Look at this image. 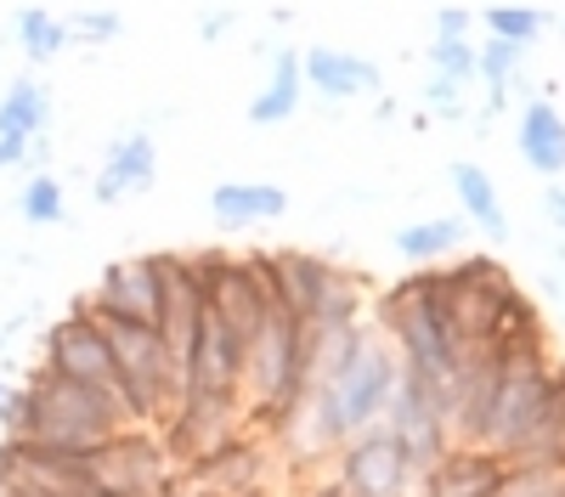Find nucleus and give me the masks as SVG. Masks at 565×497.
Wrapping results in <instances>:
<instances>
[{"label": "nucleus", "instance_id": "1", "mask_svg": "<svg viewBox=\"0 0 565 497\" xmlns=\"http://www.w3.org/2000/svg\"><path fill=\"white\" fill-rule=\"evenodd\" d=\"M0 424H7V441H45V446L97 452L108 435L125 430V413H119L114 396L34 368L23 385H12V407Z\"/></svg>", "mask_w": 565, "mask_h": 497}, {"label": "nucleus", "instance_id": "2", "mask_svg": "<svg viewBox=\"0 0 565 497\" xmlns=\"http://www.w3.org/2000/svg\"><path fill=\"white\" fill-rule=\"evenodd\" d=\"M175 491H186V480L159 430L125 424L90 452V497H175Z\"/></svg>", "mask_w": 565, "mask_h": 497}, {"label": "nucleus", "instance_id": "3", "mask_svg": "<svg viewBox=\"0 0 565 497\" xmlns=\"http://www.w3.org/2000/svg\"><path fill=\"white\" fill-rule=\"evenodd\" d=\"M385 430L407 452L413 475H430L458 446L452 441V379H430V374H407L402 368V385H396V401L385 413Z\"/></svg>", "mask_w": 565, "mask_h": 497}, {"label": "nucleus", "instance_id": "4", "mask_svg": "<svg viewBox=\"0 0 565 497\" xmlns=\"http://www.w3.org/2000/svg\"><path fill=\"white\" fill-rule=\"evenodd\" d=\"M40 368L57 374L68 385H85V390H103L119 401V374H114V350L97 328V316L85 311V300L74 311H63L52 328H45V345H40ZM125 413V407H119Z\"/></svg>", "mask_w": 565, "mask_h": 497}, {"label": "nucleus", "instance_id": "5", "mask_svg": "<svg viewBox=\"0 0 565 497\" xmlns=\"http://www.w3.org/2000/svg\"><path fill=\"white\" fill-rule=\"evenodd\" d=\"M328 475H334L351 497H413L418 491L407 452L396 446V435L385 424H373L356 441H345L334 452V464H328Z\"/></svg>", "mask_w": 565, "mask_h": 497}, {"label": "nucleus", "instance_id": "6", "mask_svg": "<svg viewBox=\"0 0 565 497\" xmlns=\"http://www.w3.org/2000/svg\"><path fill=\"white\" fill-rule=\"evenodd\" d=\"M85 305L97 316H119V323L159 328V316H164V255L108 260L97 271V289L85 294Z\"/></svg>", "mask_w": 565, "mask_h": 497}, {"label": "nucleus", "instance_id": "7", "mask_svg": "<svg viewBox=\"0 0 565 497\" xmlns=\"http://www.w3.org/2000/svg\"><path fill=\"white\" fill-rule=\"evenodd\" d=\"M554 374H559V356L548 361H503V379H498V401H492V424H487V452L509 458L521 435L537 424L543 401L554 390Z\"/></svg>", "mask_w": 565, "mask_h": 497}, {"label": "nucleus", "instance_id": "8", "mask_svg": "<svg viewBox=\"0 0 565 497\" xmlns=\"http://www.w3.org/2000/svg\"><path fill=\"white\" fill-rule=\"evenodd\" d=\"M260 475H266V441L249 430H232L181 464L186 491H204V497H244V491L266 486Z\"/></svg>", "mask_w": 565, "mask_h": 497}, {"label": "nucleus", "instance_id": "9", "mask_svg": "<svg viewBox=\"0 0 565 497\" xmlns=\"http://www.w3.org/2000/svg\"><path fill=\"white\" fill-rule=\"evenodd\" d=\"M300 74H306V90L322 102L385 97V68L362 52H345V45H311V52H300Z\"/></svg>", "mask_w": 565, "mask_h": 497}, {"label": "nucleus", "instance_id": "10", "mask_svg": "<svg viewBox=\"0 0 565 497\" xmlns=\"http://www.w3.org/2000/svg\"><path fill=\"white\" fill-rule=\"evenodd\" d=\"M153 181H159L153 130H119L108 142V153H103V170L90 175V198L97 204H125V198L153 193Z\"/></svg>", "mask_w": 565, "mask_h": 497}, {"label": "nucleus", "instance_id": "11", "mask_svg": "<svg viewBox=\"0 0 565 497\" xmlns=\"http://www.w3.org/2000/svg\"><path fill=\"white\" fill-rule=\"evenodd\" d=\"M266 271H271L277 311L311 328V316H317V305H322V294H328L340 266L328 255H311V249H266Z\"/></svg>", "mask_w": 565, "mask_h": 497}, {"label": "nucleus", "instance_id": "12", "mask_svg": "<svg viewBox=\"0 0 565 497\" xmlns=\"http://www.w3.org/2000/svg\"><path fill=\"white\" fill-rule=\"evenodd\" d=\"M509 480V464L487 446H452L447 458L418 475V491L413 497H498Z\"/></svg>", "mask_w": 565, "mask_h": 497}, {"label": "nucleus", "instance_id": "13", "mask_svg": "<svg viewBox=\"0 0 565 497\" xmlns=\"http://www.w3.org/2000/svg\"><path fill=\"white\" fill-rule=\"evenodd\" d=\"M514 153H521V164L532 175H543V187H554L565 175V114H559V102H548V97L521 102V114H514Z\"/></svg>", "mask_w": 565, "mask_h": 497}, {"label": "nucleus", "instance_id": "14", "mask_svg": "<svg viewBox=\"0 0 565 497\" xmlns=\"http://www.w3.org/2000/svg\"><path fill=\"white\" fill-rule=\"evenodd\" d=\"M447 181H452V198H458L463 226L487 233L492 244H509V209H503V193H498V181L487 175V164L452 159V164H447Z\"/></svg>", "mask_w": 565, "mask_h": 497}, {"label": "nucleus", "instance_id": "15", "mask_svg": "<svg viewBox=\"0 0 565 497\" xmlns=\"http://www.w3.org/2000/svg\"><path fill=\"white\" fill-rule=\"evenodd\" d=\"M266 63H271V74H266V85L255 90L249 108H244L249 125H260V130L289 125L300 114V102H306V74H300V52H295V45H271Z\"/></svg>", "mask_w": 565, "mask_h": 497}, {"label": "nucleus", "instance_id": "16", "mask_svg": "<svg viewBox=\"0 0 565 497\" xmlns=\"http://www.w3.org/2000/svg\"><path fill=\"white\" fill-rule=\"evenodd\" d=\"M509 469H548V475H565V361H559V374H554V390L543 401V413L537 424L521 435V446L503 458Z\"/></svg>", "mask_w": 565, "mask_h": 497}, {"label": "nucleus", "instance_id": "17", "mask_svg": "<svg viewBox=\"0 0 565 497\" xmlns=\"http://www.w3.org/2000/svg\"><path fill=\"white\" fill-rule=\"evenodd\" d=\"M210 215L226 233H244V226H266L289 215V193L277 181H221L210 193Z\"/></svg>", "mask_w": 565, "mask_h": 497}, {"label": "nucleus", "instance_id": "18", "mask_svg": "<svg viewBox=\"0 0 565 497\" xmlns=\"http://www.w3.org/2000/svg\"><path fill=\"white\" fill-rule=\"evenodd\" d=\"M52 114H57V102H52V90H45V79H34V74H23V79H12L7 90H0V142H40L45 130H52Z\"/></svg>", "mask_w": 565, "mask_h": 497}, {"label": "nucleus", "instance_id": "19", "mask_svg": "<svg viewBox=\"0 0 565 497\" xmlns=\"http://www.w3.org/2000/svg\"><path fill=\"white\" fill-rule=\"evenodd\" d=\"M463 238H469L463 215H424V220L396 226V255H402L413 271H424V266L452 260V255L463 249Z\"/></svg>", "mask_w": 565, "mask_h": 497}, {"label": "nucleus", "instance_id": "20", "mask_svg": "<svg viewBox=\"0 0 565 497\" xmlns=\"http://www.w3.org/2000/svg\"><path fill=\"white\" fill-rule=\"evenodd\" d=\"M12 40H18V52H23L34 68L57 63V57L68 52V45H74L68 18H63V12H52V7H23V12H18V23H12Z\"/></svg>", "mask_w": 565, "mask_h": 497}, {"label": "nucleus", "instance_id": "21", "mask_svg": "<svg viewBox=\"0 0 565 497\" xmlns=\"http://www.w3.org/2000/svg\"><path fill=\"white\" fill-rule=\"evenodd\" d=\"M548 7H481L476 23L487 29V40H503V45H521V52H532V45L543 40L548 29Z\"/></svg>", "mask_w": 565, "mask_h": 497}, {"label": "nucleus", "instance_id": "22", "mask_svg": "<svg viewBox=\"0 0 565 497\" xmlns=\"http://www.w3.org/2000/svg\"><path fill=\"white\" fill-rule=\"evenodd\" d=\"M18 220L29 226H63L68 220V187H63V175H23V187H18Z\"/></svg>", "mask_w": 565, "mask_h": 497}, {"label": "nucleus", "instance_id": "23", "mask_svg": "<svg viewBox=\"0 0 565 497\" xmlns=\"http://www.w3.org/2000/svg\"><path fill=\"white\" fill-rule=\"evenodd\" d=\"M424 63H430L436 79H452V85H476V40H436L424 45Z\"/></svg>", "mask_w": 565, "mask_h": 497}, {"label": "nucleus", "instance_id": "24", "mask_svg": "<svg viewBox=\"0 0 565 497\" xmlns=\"http://www.w3.org/2000/svg\"><path fill=\"white\" fill-rule=\"evenodd\" d=\"M68 34H74V45H114L125 34V12L119 7H79V12H68Z\"/></svg>", "mask_w": 565, "mask_h": 497}, {"label": "nucleus", "instance_id": "25", "mask_svg": "<svg viewBox=\"0 0 565 497\" xmlns=\"http://www.w3.org/2000/svg\"><path fill=\"white\" fill-rule=\"evenodd\" d=\"M418 102H424V119H469V85H452V79H424L418 90Z\"/></svg>", "mask_w": 565, "mask_h": 497}, {"label": "nucleus", "instance_id": "26", "mask_svg": "<svg viewBox=\"0 0 565 497\" xmlns=\"http://www.w3.org/2000/svg\"><path fill=\"white\" fill-rule=\"evenodd\" d=\"M498 497H565V475H548V469H509V480H503Z\"/></svg>", "mask_w": 565, "mask_h": 497}, {"label": "nucleus", "instance_id": "27", "mask_svg": "<svg viewBox=\"0 0 565 497\" xmlns=\"http://www.w3.org/2000/svg\"><path fill=\"white\" fill-rule=\"evenodd\" d=\"M430 23H436V40H469V29H476V12H469V7H436Z\"/></svg>", "mask_w": 565, "mask_h": 497}, {"label": "nucleus", "instance_id": "28", "mask_svg": "<svg viewBox=\"0 0 565 497\" xmlns=\"http://www.w3.org/2000/svg\"><path fill=\"white\" fill-rule=\"evenodd\" d=\"M543 220L554 226V238L565 244V181H554V187H543Z\"/></svg>", "mask_w": 565, "mask_h": 497}, {"label": "nucleus", "instance_id": "29", "mask_svg": "<svg viewBox=\"0 0 565 497\" xmlns=\"http://www.w3.org/2000/svg\"><path fill=\"white\" fill-rule=\"evenodd\" d=\"M232 23H238V12H232V7H215V12H204V18H199V40H204V45H215Z\"/></svg>", "mask_w": 565, "mask_h": 497}, {"label": "nucleus", "instance_id": "30", "mask_svg": "<svg viewBox=\"0 0 565 497\" xmlns=\"http://www.w3.org/2000/svg\"><path fill=\"white\" fill-rule=\"evenodd\" d=\"M300 497H351V491L328 475V469H317V475H306V491H300Z\"/></svg>", "mask_w": 565, "mask_h": 497}, {"label": "nucleus", "instance_id": "31", "mask_svg": "<svg viewBox=\"0 0 565 497\" xmlns=\"http://www.w3.org/2000/svg\"><path fill=\"white\" fill-rule=\"evenodd\" d=\"M0 497H85V491H52V486H0Z\"/></svg>", "mask_w": 565, "mask_h": 497}, {"label": "nucleus", "instance_id": "32", "mask_svg": "<svg viewBox=\"0 0 565 497\" xmlns=\"http://www.w3.org/2000/svg\"><path fill=\"white\" fill-rule=\"evenodd\" d=\"M23 159H29L23 142H0V170H18V175H23Z\"/></svg>", "mask_w": 565, "mask_h": 497}, {"label": "nucleus", "instance_id": "33", "mask_svg": "<svg viewBox=\"0 0 565 497\" xmlns=\"http://www.w3.org/2000/svg\"><path fill=\"white\" fill-rule=\"evenodd\" d=\"M266 23L271 29H295L300 23V7H266Z\"/></svg>", "mask_w": 565, "mask_h": 497}, {"label": "nucleus", "instance_id": "34", "mask_svg": "<svg viewBox=\"0 0 565 497\" xmlns=\"http://www.w3.org/2000/svg\"><path fill=\"white\" fill-rule=\"evenodd\" d=\"M7 407H12V385L0 379V419H7Z\"/></svg>", "mask_w": 565, "mask_h": 497}, {"label": "nucleus", "instance_id": "35", "mask_svg": "<svg viewBox=\"0 0 565 497\" xmlns=\"http://www.w3.org/2000/svg\"><path fill=\"white\" fill-rule=\"evenodd\" d=\"M244 497H277V491H271V486H255V491H244Z\"/></svg>", "mask_w": 565, "mask_h": 497}]
</instances>
